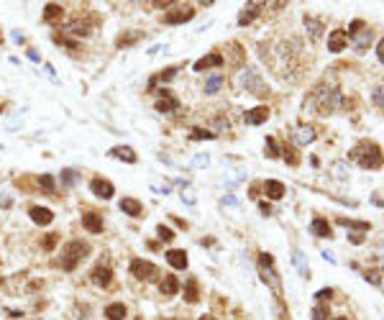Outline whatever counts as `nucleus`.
<instances>
[{
    "label": "nucleus",
    "mask_w": 384,
    "mask_h": 320,
    "mask_svg": "<svg viewBox=\"0 0 384 320\" xmlns=\"http://www.w3.org/2000/svg\"><path fill=\"white\" fill-rule=\"evenodd\" d=\"M138 39H141V31L128 34V36H121V39H118V46H131V44H136Z\"/></svg>",
    "instance_id": "obj_41"
},
{
    "label": "nucleus",
    "mask_w": 384,
    "mask_h": 320,
    "mask_svg": "<svg viewBox=\"0 0 384 320\" xmlns=\"http://www.w3.org/2000/svg\"><path fill=\"white\" fill-rule=\"evenodd\" d=\"M364 29H366V26H364V21H361V18H356V21H351V26H348L346 36H348V39H353V36H356L358 31H364Z\"/></svg>",
    "instance_id": "obj_38"
},
{
    "label": "nucleus",
    "mask_w": 384,
    "mask_h": 320,
    "mask_svg": "<svg viewBox=\"0 0 384 320\" xmlns=\"http://www.w3.org/2000/svg\"><path fill=\"white\" fill-rule=\"evenodd\" d=\"M241 87L249 95H267V85L259 77V72H254V69H244L241 72Z\"/></svg>",
    "instance_id": "obj_5"
},
{
    "label": "nucleus",
    "mask_w": 384,
    "mask_h": 320,
    "mask_svg": "<svg viewBox=\"0 0 384 320\" xmlns=\"http://www.w3.org/2000/svg\"><path fill=\"white\" fill-rule=\"evenodd\" d=\"M364 279H366L369 284H374V287H379V284H381V277H379V272H374V269L364 272Z\"/></svg>",
    "instance_id": "obj_43"
},
{
    "label": "nucleus",
    "mask_w": 384,
    "mask_h": 320,
    "mask_svg": "<svg viewBox=\"0 0 384 320\" xmlns=\"http://www.w3.org/2000/svg\"><path fill=\"white\" fill-rule=\"evenodd\" d=\"M174 75H177V67H166V69L159 75V80H164V82H166V80H172Z\"/></svg>",
    "instance_id": "obj_47"
},
{
    "label": "nucleus",
    "mask_w": 384,
    "mask_h": 320,
    "mask_svg": "<svg viewBox=\"0 0 384 320\" xmlns=\"http://www.w3.org/2000/svg\"><path fill=\"white\" fill-rule=\"evenodd\" d=\"M90 251V246L87 243H82V241H69L64 249H62V269H67V272H72L82 259H85V254Z\"/></svg>",
    "instance_id": "obj_3"
},
{
    "label": "nucleus",
    "mask_w": 384,
    "mask_h": 320,
    "mask_svg": "<svg viewBox=\"0 0 384 320\" xmlns=\"http://www.w3.org/2000/svg\"><path fill=\"white\" fill-rule=\"evenodd\" d=\"M156 236H159L161 241H172V238H174V231H172L169 226L161 223V226H156Z\"/></svg>",
    "instance_id": "obj_39"
},
{
    "label": "nucleus",
    "mask_w": 384,
    "mask_h": 320,
    "mask_svg": "<svg viewBox=\"0 0 384 320\" xmlns=\"http://www.w3.org/2000/svg\"><path fill=\"white\" fill-rule=\"evenodd\" d=\"M259 264H261V279L272 287V292H274L277 302H282L284 289H282V277H279V272L274 269V256H272V254H267V251H261V254H259Z\"/></svg>",
    "instance_id": "obj_2"
},
{
    "label": "nucleus",
    "mask_w": 384,
    "mask_h": 320,
    "mask_svg": "<svg viewBox=\"0 0 384 320\" xmlns=\"http://www.w3.org/2000/svg\"><path fill=\"white\" fill-rule=\"evenodd\" d=\"M126 315H128V310H126L123 302H110L105 307V317L108 320H126Z\"/></svg>",
    "instance_id": "obj_25"
},
{
    "label": "nucleus",
    "mask_w": 384,
    "mask_h": 320,
    "mask_svg": "<svg viewBox=\"0 0 384 320\" xmlns=\"http://www.w3.org/2000/svg\"><path fill=\"white\" fill-rule=\"evenodd\" d=\"M264 151H267V156L269 159H277L282 151H279V146H277V141L272 138V136H267V141H264Z\"/></svg>",
    "instance_id": "obj_33"
},
{
    "label": "nucleus",
    "mask_w": 384,
    "mask_h": 320,
    "mask_svg": "<svg viewBox=\"0 0 384 320\" xmlns=\"http://www.w3.org/2000/svg\"><path fill=\"white\" fill-rule=\"evenodd\" d=\"M184 300H187V302H198V300H200V284H198L195 277H189V279L184 282Z\"/></svg>",
    "instance_id": "obj_23"
},
{
    "label": "nucleus",
    "mask_w": 384,
    "mask_h": 320,
    "mask_svg": "<svg viewBox=\"0 0 384 320\" xmlns=\"http://www.w3.org/2000/svg\"><path fill=\"white\" fill-rule=\"evenodd\" d=\"M318 95V110H320V115H328V113H333V110H338L341 108V92L338 90H328V92H315Z\"/></svg>",
    "instance_id": "obj_6"
},
{
    "label": "nucleus",
    "mask_w": 384,
    "mask_h": 320,
    "mask_svg": "<svg viewBox=\"0 0 384 320\" xmlns=\"http://www.w3.org/2000/svg\"><path fill=\"white\" fill-rule=\"evenodd\" d=\"M110 156L123 159V162H128V164H136V162H138V156H136V151H133L131 146H115V149H110Z\"/></svg>",
    "instance_id": "obj_22"
},
{
    "label": "nucleus",
    "mask_w": 384,
    "mask_h": 320,
    "mask_svg": "<svg viewBox=\"0 0 384 320\" xmlns=\"http://www.w3.org/2000/svg\"><path fill=\"white\" fill-rule=\"evenodd\" d=\"M172 320H177V317H172Z\"/></svg>",
    "instance_id": "obj_55"
},
{
    "label": "nucleus",
    "mask_w": 384,
    "mask_h": 320,
    "mask_svg": "<svg viewBox=\"0 0 384 320\" xmlns=\"http://www.w3.org/2000/svg\"><path fill=\"white\" fill-rule=\"evenodd\" d=\"M371 103H374L376 108H384V85L374 87V92H371Z\"/></svg>",
    "instance_id": "obj_37"
},
{
    "label": "nucleus",
    "mask_w": 384,
    "mask_h": 320,
    "mask_svg": "<svg viewBox=\"0 0 384 320\" xmlns=\"http://www.w3.org/2000/svg\"><path fill=\"white\" fill-rule=\"evenodd\" d=\"M323 259H325V261H330V264H335V256H333V254H328V251H323Z\"/></svg>",
    "instance_id": "obj_52"
},
{
    "label": "nucleus",
    "mask_w": 384,
    "mask_h": 320,
    "mask_svg": "<svg viewBox=\"0 0 384 320\" xmlns=\"http://www.w3.org/2000/svg\"><path fill=\"white\" fill-rule=\"evenodd\" d=\"M164 256H166V264H169V266H174V269H187V254H184L182 249H169Z\"/></svg>",
    "instance_id": "obj_20"
},
{
    "label": "nucleus",
    "mask_w": 384,
    "mask_h": 320,
    "mask_svg": "<svg viewBox=\"0 0 384 320\" xmlns=\"http://www.w3.org/2000/svg\"><path fill=\"white\" fill-rule=\"evenodd\" d=\"M208 162H210L208 156H195V164H198V167H208Z\"/></svg>",
    "instance_id": "obj_51"
},
{
    "label": "nucleus",
    "mask_w": 384,
    "mask_h": 320,
    "mask_svg": "<svg viewBox=\"0 0 384 320\" xmlns=\"http://www.w3.org/2000/svg\"><path fill=\"white\" fill-rule=\"evenodd\" d=\"M371 39H374V34H371L369 29H364V31H358L351 41H353V49H356V52H366L369 44H371Z\"/></svg>",
    "instance_id": "obj_24"
},
{
    "label": "nucleus",
    "mask_w": 384,
    "mask_h": 320,
    "mask_svg": "<svg viewBox=\"0 0 384 320\" xmlns=\"http://www.w3.org/2000/svg\"><path fill=\"white\" fill-rule=\"evenodd\" d=\"M223 82H226V77H223L221 72L210 75V77L205 80V87H203V90H205V95H215V92H218V90L223 87Z\"/></svg>",
    "instance_id": "obj_26"
},
{
    "label": "nucleus",
    "mask_w": 384,
    "mask_h": 320,
    "mask_svg": "<svg viewBox=\"0 0 384 320\" xmlns=\"http://www.w3.org/2000/svg\"><path fill=\"white\" fill-rule=\"evenodd\" d=\"M305 29L310 31L313 39H320V34H323V23L318 18H313V16H305Z\"/></svg>",
    "instance_id": "obj_30"
},
{
    "label": "nucleus",
    "mask_w": 384,
    "mask_h": 320,
    "mask_svg": "<svg viewBox=\"0 0 384 320\" xmlns=\"http://www.w3.org/2000/svg\"><path fill=\"white\" fill-rule=\"evenodd\" d=\"M39 187H44V190L52 195L54 187H57V185H54V177H52V175H41V177H39Z\"/></svg>",
    "instance_id": "obj_36"
},
{
    "label": "nucleus",
    "mask_w": 384,
    "mask_h": 320,
    "mask_svg": "<svg viewBox=\"0 0 384 320\" xmlns=\"http://www.w3.org/2000/svg\"><path fill=\"white\" fill-rule=\"evenodd\" d=\"M328 317H330V312H328L325 305H315L313 307V320H328Z\"/></svg>",
    "instance_id": "obj_40"
},
{
    "label": "nucleus",
    "mask_w": 384,
    "mask_h": 320,
    "mask_svg": "<svg viewBox=\"0 0 384 320\" xmlns=\"http://www.w3.org/2000/svg\"><path fill=\"white\" fill-rule=\"evenodd\" d=\"M351 159L361 169H379L384 164V154L374 141H361L351 149Z\"/></svg>",
    "instance_id": "obj_1"
},
{
    "label": "nucleus",
    "mask_w": 384,
    "mask_h": 320,
    "mask_svg": "<svg viewBox=\"0 0 384 320\" xmlns=\"http://www.w3.org/2000/svg\"><path fill=\"white\" fill-rule=\"evenodd\" d=\"M192 18H195V8H192V6H177L174 11H169V13L164 16V23L179 26V23H187V21H192Z\"/></svg>",
    "instance_id": "obj_7"
},
{
    "label": "nucleus",
    "mask_w": 384,
    "mask_h": 320,
    "mask_svg": "<svg viewBox=\"0 0 384 320\" xmlns=\"http://www.w3.org/2000/svg\"><path fill=\"white\" fill-rule=\"evenodd\" d=\"M292 261H295V266L300 269V274H302L305 279H310V266H307V261H305V254H302V251H295Z\"/></svg>",
    "instance_id": "obj_31"
},
{
    "label": "nucleus",
    "mask_w": 384,
    "mask_h": 320,
    "mask_svg": "<svg viewBox=\"0 0 384 320\" xmlns=\"http://www.w3.org/2000/svg\"><path fill=\"white\" fill-rule=\"evenodd\" d=\"M310 231H313L315 238H333V228H330V223L325 218H315L310 223Z\"/></svg>",
    "instance_id": "obj_18"
},
{
    "label": "nucleus",
    "mask_w": 384,
    "mask_h": 320,
    "mask_svg": "<svg viewBox=\"0 0 384 320\" xmlns=\"http://www.w3.org/2000/svg\"><path fill=\"white\" fill-rule=\"evenodd\" d=\"M159 95H161V100L156 103V110H159V113H172V110H177V108H179V100H177V97H172V90L161 87V90H159Z\"/></svg>",
    "instance_id": "obj_12"
},
{
    "label": "nucleus",
    "mask_w": 384,
    "mask_h": 320,
    "mask_svg": "<svg viewBox=\"0 0 384 320\" xmlns=\"http://www.w3.org/2000/svg\"><path fill=\"white\" fill-rule=\"evenodd\" d=\"M159 292H161L164 297H174V294L179 292V279L172 277V274H166V277L159 282Z\"/></svg>",
    "instance_id": "obj_21"
},
{
    "label": "nucleus",
    "mask_w": 384,
    "mask_h": 320,
    "mask_svg": "<svg viewBox=\"0 0 384 320\" xmlns=\"http://www.w3.org/2000/svg\"><path fill=\"white\" fill-rule=\"evenodd\" d=\"M295 141H297L300 146H305V143H313V141H315V131H313L310 126H300V128L295 131Z\"/></svg>",
    "instance_id": "obj_27"
},
{
    "label": "nucleus",
    "mask_w": 384,
    "mask_h": 320,
    "mask_svg": "<svg viewBox=\"0 0 384 320\" xmlns=\"http://www.w3.org/2000/svg\"><path fill=\"white\" fill-rule=\"evenodd\" d=\"M29 215H31V220H34L36 226H49V223L54 220V213H52L49 208H41V205H34V208L29 210Z\"/></svg>",
    "instance_id": "obj_16"
},
{
    "label": "nucleus",
    "mask_w": 384,
    "mask_h": 320,
    "mask_svg": "<svg viewBox=\"0 0 384 320\" xmlns=\"http://www.w3.org/2000/svg\"><path fill=\"white\" fill-rule=\"evenodd\" d=\"M90 277H92V282H95L98 287H110V282H113V272H110V266H105V264H98Z\"/></svg>",
    "instance_id": "obj_14"
},
{
    "label": "nucleus",
    "mask_w": 384,
    "mask_h": 320,
    "mask_svg": "<svg viewBox=\"0 0 384 320\" xmlns=\"http://www.w3.org/2000/svg\"><path fill=\"white\" fill-rule=\"evenodd\" d=\"M259 8H264V3H246L244 8H241V13H238V26H249L261 11Z\"/></svg>",
    "instance_id": "obj_13"
},
{
    "label": "nucleus",
    "mask_w": 384,
    "mask_h": 320,
    "mask_svg": "<svg viewBox=\"0 0 384 320\" xmlns=\"http://www.w3.org/2000/svg\"><path fill=\"white\" fill-rule=\"evenodd\" d=\"M376 57H379V62L384 64V39H381V41L376 44Z\"/></svg>",
    "instance_id": "obj_50"
},
{
    "label": "nucleus",
    "mask_w": 384,
    "mask_h": 320,
    "mask_svg": "<svg viewBox=\"0 0 384 320\" xmlns=\"http://www.w3.org/2000/svg\"><path fill=\"white\" fill-rule=\"evenodd\" d=\"M264 120H269V108L267 105H256V108L244 113V123L246 126H261Z\"/></svg>",
    "instance_id": "obj_10"
},
{
    "label": "nucleus",
    "mask_w": 384,
    "mask_h": 320,
    "mask_svg": "<svg viewBox=\"0 0 384 320\" xmlns=\"http://www.w3.org/2000/svg\"><path fill=\"white\" fill-rule=\"evenodd\" d=\"M57 241H59V233H49V236L44 238V243H41V246H44L46 251H52V249L57 246Z\"/></svg>",
    "instance_id": "obj_44"
},
{
    "label": "nucleus",
    "mask_w": 384,
    "mask_h": 320,
    "mask_svg": "<svg viewBox=\"0 0 384 320\" xmlns=\"http://www.w3.org/2000/svg\"><path fill=\"white\" fill-rule=\"evenodd\" d=\"M200 320H213V317H210V315H203V317H200Z\"/></svg>",
    "instance_id": "obj_53"
},
{
    "label": "nucleus",
    "mask_w": 384,
    "mask_h": 320,
    "mask_svg": "<svg viewBox=\"0 0 384 320\" xmlns=\"http://www.w3.org/2000/svg\"><path fill=\"white\" fill-rule=\"evenodd\" d=\"M75 182H77V172H75V169H64V172H62V185L69 187V185H75Z\"/></svg>",
    "instance_id": "obj_42"
},
{
    "label": "nucleus",
    "mask_w": 384,
    "mask_h": 320,
    "mask_svg": "<svg viewBox=\"0 0 384 320\" xmlns=\"http://www.w3.org/2000/svg\"><path fill=\"white\" fill-rule=\"evenodd\" d=\"M223 64H226V57L221 52H210V54H205L203 59H198L195 64H192V69L195 72H208V69H218Z\"/></svg>",
    "instance_id": "obj_8"
},
{
    "label": "nucleus",
    "mask_w": 384,
    "mask_h": 320,
    "mask_svg": "<svg viewBox=\"0 0 384 320\" xmlns=\"http://www.w3.org/2000/svg\"><path fill=\"white\" fill-rule=\"evenodd\" d=\"M121 210H123V215H131V218H141L143 215V205L136 198H123L121 200Z\"/></svg>",
    "instance_id": "obj_17"
},
{
    "label": "nucleus",
    "mask_w": 384,
    "mask_h": 320,
    "mask_svg": "<svg viewBox=\"0 0 384 320\" xmlns=\"http://www.w3.org/2000/svg\"><path fill=\"white\" fill-rule=\"evenodd\" d=\"M282 154H284V159H287V162H290L292 167H295V164L300 162V159H297V151H295V149H284Z\"/></svg>",
    "instance_id": "obj_46"
},
{
    "label": "nucleus",
    "mask_w": 384,
    "mask_h": 320,
    "mask_svg": "<svg viewBox=\"0 0 384 320\" xmlns=\"http://www.w3.org/2000/svg\"><path fill=\"white\" fill-rule=\"evenodd\" d=\"M90 192H92L95 198H100V200H110V198L115 195V187H113V182H110V180L95 177V180L90 182Z\"/></svg>",
    "instance_id": "obj_9"
},
{
    "label": "nucleus",
    "mask_w": 384,
    "mask_h": 320,
    "mask_svg": "<svg viewBox=\"0 0 384 320\" xmlns=\"http://www.w3.org/2000/svg\"><path fill=\"white\" fill-rule=\"evenodd\" d=\"M330 172H333V177H335V180H346V177H348L346 162H333V164H330Z\"/></svg>",
    "instance_id": "obj_34"
},
{
    "label": "nucleus",
    "mask_w": 384,
    "mask_h": 320,
    "mask_svg": "<svg viewBox=\"0 0 384 320\" xmlns=\"http://www.w3.org/2000/svg\"><path fill=\"white\" fill-rule=\"evenodd\" d=\"M64 16V8L62 6H57V3H46L44 6V21H57V18H62Z\"/></svg>",
    "instance_id": "obj_29"
},
{
    "label": "nucleus",
    "mask_w": 384,
    "mask_h": 320,
    "mask_svg": "<svg viewBox=\"0 0 384 320\" xmlns=\"http://www.w3.org/2000/svg\"><path fill=\"white\" fill-rule=\"evenodd\" d=\"M259 210H261L264 215H272V205H269L267 200H261V203H259Z\"/></svg>",
    "instance_id": "obj_49"
},
{
    "label": "nucleus",
    "mask_w": 384,
    "mask_h": 320,
    "mask_svg": "<svg viewBox=\"0 0 384 320\" xmlns=\"http://www.w3.org/2000/svg\"><path fill=\"white\" fill-rule=\"evenodd\" d=\"M335 320H348V317H335Z\"/></svg>",
    "instance_id": "obj_54"
},
{
    "label": "nucleus",
    "mask_w": 384,
    "mask_h": 320,
    "mask_svg": "<svg viewBox=\"0 0 384 320\" xmlns=\"http://www.w3.org/2000/svg\"><path fill=\"white\" fill-rule=\"evenodd\" d=\"M330 297H333V289H330V287H325V289H318V292H315V300H318V302H328Z\"/></svg>",
    "instance_id": "obj_45"
},
{
    "label": "nucleus",
    "mask_w": 384,
    "mask_h": 320,
    "mask_svg": "<svg viewBox=\"0 0 384 320\" xmlns=\"http://www.w3.org/2000/svg\"><path fill=\"white\" fill-rule=\"evenodd\" d=\"M346 44H348V36H346V31H343V29H335V31H330V34H328V52L341 54V52L346 49Z\"/></svg>",
    "instance_id": "obj_11"
},
{
    "label": "nucleus",
    "mask_w": 384,
    "mask_h": 320,
    "mask_svg": "<svg viewBox=\"0 0 384 320\" xmlns=\"http://www.w3.org/2000/svg\"><path fill=\"white\" fill-rule=\"evenodd\" d=\"M128 269H131V277H136L138 282H154V279L159 277L156 264H151V261H146V259H133Z\"/></svg>",
    "instance_id": "obj_4"
},
{
    "label": "nucleus",
    "mask_w": 384,
    "mask_h": 320,
    "mask_svg": "<svg viewBox=\"0 0 384 320\" xmlns=\"http://www.w3.org/2000/svg\"><path fill=\"white\" fill-rule=\"evenodd\" d=\"M189 136L195 138V141H210V138H215V133H213V131H208V128H195Z\"/></svg>",
    "instance_id": "obj_35"
},
{
    "label": "nucleus",
    "mask_w": 384,
    "mask_h": 320,
    "mask_svg": "<svg viewBox=\"0 0 384 320\" xmlns=\"http://www.w3.org/2000/svg\"><path fill=\"white\" fill-rule=\"evenodd\" d=\"M264 195H267L269 200H282V198L287 195V187H284L279 180H267V182H264Z\"/></svg>",
    "instance_id": "obj_15"
},
{
    "label": "nucleus",
    "mask_w": 384,
    "mask_h": 320,
    "mask_svg": "<svg viewBox=\"0 0 384 320\" xmlns=\"http://www.w3.org/2000/svg\"><path fill=\"white\" fill-rule=\"evenodd\" d=\"M69 31H72L75 36H87V34H90V23H85V21L77 18V21L69 23Z\"/></svg>",
    "instance_id": "obj_32"
},
{
    "label": "nucleus",
    "mask_w": 384,
    "mask_h": 320,
    "mask_svg": "<svg viewBox=\"0 0 384 320\" xmlns=\"http://www.w3.org/2000/svg\"><path fill=\"white\" fill-rule=\"evenodd\" d=\"M82 228L90 233H103V218L98 213H82Z\"/></svg>",
    "instance_id": "obj_19"
},
{
    "label": "nucleus",
    "mask_w": 384,
    "mask_h": 320,
    "mask_svg": "<svg viewBox=\"0 0 384 320\" xmlns=\"http://www.w3.org/2000/svg\"><path fill=\"white\" fill-rule=\"evenodd\" d=\"M338 226H343V228H353L356 233H366V231L371 228L366 220H351V218H338Z\"/></svg>",
    "instance_id": "obj_28"
},
{
    "label": "nucleus",
    "mask_w": 384,
    "mask_h": 320,
    "mask_svg": "<svg viewBox=\"0 0 384 320\" xmlns=\"http://www.w3.org/2000/svg\"><path fill=\"white\" fill-rule=\"evenodd\" d=\"M348 241H351V243H356V246H361V243H364V233H351V236H348Z\"/></svg>",
    "instance_id": "obj_48"
}]
</instances>
